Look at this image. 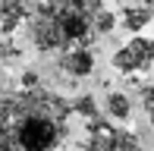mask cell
Segmentation results:
<instances>
[{
  "label": "cell",
  "mask_w": 154,
  "mask_h": 151,
  "mask_svg": "<svg viewBox=\"0 0 154 151\" xmlns=\"http://www.w3.org/2000/svg\"><path fill=\"white\" fill-rule=\"evenodd\" d=\"M145 110H148V120H151V126H154V85L145 91Z\"/></svg>",
  "instance_id": "obj_10"
},
{
  "label": "cell",
  "mask_w": 154,
  "mask_h": 151,
  "mask_svg": "<svg viewBox=\"0 0 154 151\" xmlns=\"http://www.w3.org/2000/svg\"><path fill=\"white\" fill-rule=\"evenodd\" d=\"M107 113L113 116V120H129V113H132L129 98H126V94H120V91L107 94Z\"/></svg>",
  "instance_id": "obj_8"
},
{
  "label": "cell",
  "mask_w": 154,
  "mask_h": 151,
  "mask_svg": "<svg viewBox=\"0 0 154 151\" xmlns=\"http://www.w3.org/2000/svg\"><path fill=\"white\" fill-rule=\"evenodd\" d=\"M75 110H79V113H85L88 120H97V107H94V101L88 98V94H85L82 101H75Z\"/></svg>",
  "instance_id": "obj_9"
},
{
  "label": "cell",
  "mask_w": 154,
  "mask_h": 151,
  "mask_svg": "<svg viewBox=\"0 0 154 151\" xmlns=\"http://www.w3.org/2000/svg\"><path fill=\"white\" fill-rule=\"evenodd\" d=\"M85 151H145V148L138 135H132L129 129H120L107 120H88Z\"/></svg>",
  "instance_id": "obj_3"
},
{
  "label": "cell",
  "mask_w": 154,
  "mask_h": 151,
  "mask_svg": "<svg viewBox=\"0 0 154 151\" xmlns=\"http://www.w3.org/2000/svg\"><path fill=\"white\" fill-rule=\"evenodd\" d=\"M29 3L25 0H0V32L13 35L22 22H29Z\"/></svg>",
  "instance_id": "obj_6"
},
{
  "label": "cell",
  "mask_w": 154,
  "mask_h": 151,
  "mask_svg": "<svg viewBox=\"0 0 154 151\" xmlns=\"http://www.w3.org/2000/svg\"><path fill=\"white\" fill-rule=\"evenodd\" d=\"M60 69L72 79H82L94 69V54L88 47H72V51H63L60 54Z\"/></svg>",
  "instance_id": "obj_5"
},
{
  "label": "cell",
  "mask_w": 154,
  "mask_h": 151,
  "mask_svg": "<svg viewBox=\"0 0 154 151\" xmlns=\"http://www.w3.org/2000/svg\"><path fill=\"white\" fill-rule=\"evenodd\" d=\"M72 107L54 91L22 88L0 104V151H60Z\"/></svg>",
  "instance_id": "obj_1"
},
{
  "label": "cell",
  "mask_w": 154,
  "mask_h": 151,
  "mask_svg": "<svg viewBox=\"0 0 154 151\" xmlns=\"http://www.w3.org/2000/svg\"><path fill=\"white\" fill-rule=\"evenodd\" d=\"M148 22H151V10H145V6H129L123 13V25L129 32H142Z\"/></svg>",
  "instance_id": "obj_7"
},
{
  "label": "cell",
  "mask_w": 154,
  "mask_h": 151,
  "mask_svg": "<svg viewBox=\"0 0 154 151\" xmlns=\"http://www.w3.org/2000/svg\"><path fill=\"white\" fill-rule=\"evenodd\" d=\"M113 29V13L104 0H38L29 13V38L38 51L88 47Z\"/></svg>",
  "instance_id": "obj_2"
},
{
  "label": "cell",
  "mask_w": 154,
  "mask_h": 151,
  "mask_svg": "<svg viewBox=\"0 0 154 151\" xmlns=\"http://www.w3.org/2000/svg\"><path fill=\"white\" fill-rule=\"evenodd\" d=\"M154 63V38H142L135 35L132 41H126L120 51L113 54V66L120 72H145Z\"/></svg>",
  "instance_id": "obj_4"
}]
</instances>
